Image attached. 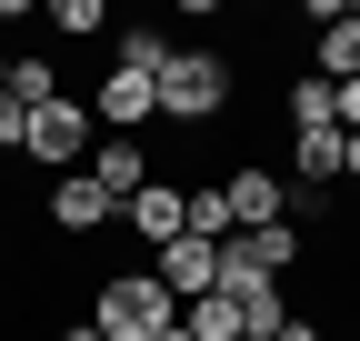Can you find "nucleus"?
I'll list each match as a JSON object with an SVG mask.
<instances>
[{
	"mask_svg": "<svg viewBox=\"0 0 360 341\" xmlns=\"http://www.w3.org/2000/svg\"><path fill=\"white\" fill-rule=\"evenodd\" d=\"M231 231H240V221H231V191H191V241H210V251H220Z\"/></svg>",
	"mask_w": 360,
	"mask_h": 341,
	"instance_id": "obj_13",
	"label": "nucleus"
},
{
	"mask_svg": "<svg viewBox=\"0 0 360 341\" xmlns=\"http://www.w3.org/2000/svg\"><path fill=\"white\" fill-rule=\"evenodd\" d=\"M11 101H20V111H40V101H60V70L40 61V51H20V61H11Z\"/></svg>",
	"mask_w": 360,
	"mask_h": 341,
	"instance_id": "obj_12",
	"label": "nucleus"
},
{
	"mask_svg": "<svg viewBox=\"0 0 360 341\" xmlns=\"http://www.w3.org/2000/svg\"><path fill=\"white\" fill-rule=\"evenodd\" d=\"M160 341H191V331H180V321H170V331H160Z\"/></svg>",
	"mask_w": 360,
	"mask_h": 341,
	"instance_id": "obj_20",
	"label": "nucleus"
},
{
	"mask_svg": "<svg viewBox=\"0 0 360 341\" xmlns=\"http://www.w3.org/2000/svg\"><path fill=\"white\" fill-rule=\"evenodd\" d=\"M170 321H180V302L160 291V271H110L101 281V311H90L101 341H160Z\"/></svg>",
	"mask_w": 360,
	"mask_h": 341,
	"instance_id": "obj_2",
	"label": "nucleus"
},
{
	"mask_svg": "<svg viewBox=\"0 0 360 341\" xmlns=\"http://www.w3.org/2000/svg\"><path fill=\"white\" fill-rule=\"evenodd\" d=\"M290 131H340V91H330L321 70H300V80H290Z\"/></svg>",
	"mask_w": 360,
	"mask_h": 341,
	"instance_id": "obj_11",
	"label": "nucleus"
},
{
	"mask_svg": "<svg viewBox=\"0 0 360 341\" xmlns=\"http://www.w3.org/2000/svg\"><path fill=\"white\" fill-rule=\"evenodd\" d=\"M101 221H110L101 181H90V170H60L51 181V231H101Z\"/></svg>",
	"mask_w": 360,
	"mask_h": 341,
	"instance_id": "obj_8",
	"label": "nucleus"
},
{
	"mask_svg": "<svg viewBox=\"0 0 360 341\" xmlns=\"http://www.w3.org/2000/svg\"><path fill=\"white\" fill-rule=\"evenodd\" d=\"M120 211H130V231H141L150 251H170L180 231H191V191H180V181H150L141 201H120Z\"/></svg>",
	"mask_w": 360,
	"mask_h": 341,
	"instance_id": "obj_6",
	"label": "nucleus"
},
{
	"mask_svg": "<svg viewBox=\"0 0 360 341\" xmlns=\"http://www.w3.org/2000/svg\"><path fill=\"white\" fill-rule=\"evenodd\" d=\"M290 170H300V191H330L340 181V131H290Z\"/></svg>",
	"mask_w": 360,
	"mask_h": 341,
	"instance_id": "obj_10",
	"label": "nucleus"
},
{
	"mask_svg": "<svg viewBox=\"0 0 360 341\" xmlns=\"http://www.w3.org/2000/svg\"><path fill=\"white\" fill-rule=\"evenodd\" d=\"M20 151H30V161H51V170H70V161L90 151V101H70V91H60V101H40Z\"/></svg>",
	"mask_w": 360,
	"mask_h": 341,
	"instance_id": "obj_3",
	"label": "nucleus"
},
{
	"mask_svg": "<svg viewBox=\"0 0 360 341\" xmlns=\"http://www.w3.org/2000/svg\"><path fill=\"white\" fill-rule=\"evenodd\" d=\"M340 131H360V80H340Z\"/></svg>",
	"mask_w": 360,
	"mask_h": 341,
	"instance_id": "obj_16",
	"label": "nucleus"
},
{
	"mask_svg": "<svg viewBox=\"0 0 360 341\" xmlns=\"http://www.w3.org/2000/svg\"><path fill=\"white\" fill-rule=\"evenodd\" d=\"M0 101H11V61H0Z\"/></svg>",
	"mask_w": 360,
	"mask_h": 341,
	"instance_id": "obj_19",
	"label": "nucleus"
},
{
	"mask_svg": "<svg viewBox=\"0 0 360 341\" xmlns=\"http://www.w3.org/2000/svg\"><path fill=\"white\" fill-rule=\"evenodd\" d=\"M150 271H160V291H170V302H180V311H191V302H210V291H220V251H210V241H191V231H180V241L160 251V261H150Z\"/></svg>",
	"mask_w": 360,
	"mask_h": 341,
	"instance_id": "obj_4",
	"label": "nucleus"
},
{
	"mask_svg": "<svg viewBox=\"0 0 360 341\" xmlns=\"http://www.w3.org/2000/svg\"><path fill=\"white\" fill-rule=\"evenodd\" d=\"M220 191H231V221H240V231H270V221H290V181H281V170H231Z\"/></svg>",
	"mask_w": 360,
	"mask_h": 341,
	"instance_id": "obj_5",
	"label": "nucleus"
},
{
	"mask_svg": "<svg viewBox=\"0 0 360 341\" xmlns=\"http://www.w3.org/2000/svg\"><path fill=\"white\" fill-rule=\"evenodd\" d=\"M220 111H231V61H220V51H170L160 61V120L210 131Z\"/></svg>",
	"mask_w": 360,
	"mask_h": 341,
	"instance_id": "obj_1",
	"label": "nucleus"
},
{
	"mask_svg": "<svg viewBox=\"0 0 360 341\" xmlns=\"http://www.w3.org/2000/svg\"><path fill=\"white\" fill-rule=\"evenodd\" d=\"M51 30H70V40H101V30H110V11H101V0H51Z\"/></svg>",
	"mask_w": 360,
	"mask_h": 341,
	"instance_id": "obj_14",
	"label": "nucleus"
},
{
	"mask_svg": "<svg viewBox=\"0 0 360 341\" xmlns=\"http://www.w3.org/2000/svg\"><path fill=\"white\" fill-rule=\"evenodd\" d=\"M90 181H101V201H110V211H120V201H141V191H150L141 141H101V170H90Z\"/></svg>",
	"mask_w": 360,
	"mask_h": 341,
	"instance_id": "obj_9",
	"label": "nucleus"
},
{
	"mask_svg": "<svg viewBox=\"0 0 360 341\" xmlns=\"http://www.w3.org/2000/svg\"><path fill=\"white\" fill-rule=\"evenodd\" d=\"M340 181H360V131H340Z\"/></svg>",
	"mask_w": 360,
	"mask_h": 341,
	"instance_id": "obj_17",
	"label": "nucleus"
},
{
	"mask_svg": "<svg viewBox=\"0 0 360 341\" xmlns=\"http://www.w3.org/2000/svg\"><path fill=\"white\" fill-rule=\"evenodd\" d=\"M20 141H30V111H20V101H0V151H20Z\"/></svg>",
	"mask_w": 360,
	"mask_h": 341,
	"instance_id": "obj_15",
	"label": "nucleus"
},
{
	"mask_svg": "<svg viewBox=\"0 0 360 341\" xmlns=\"http://www.w3.org/2000/svg\"><path fill=\"white\" fill-rule=\"evenodd\" d=\"M60 341H101V331H90V321H70V331H60Z\"/></svg>",
	"mask_w": 360,
	"mask_h": 341,
	"instance_id": "obj_18",
	"label": "nucleus"
},
{
	"mask_svg": "<svg viewBox=\"0 0 360 341\" xmlns=\"http://www.w3.org/2000/svg\"><path fill=\"white\" fill-rule=\"evenodd\" d=\"M321 80L330 91L360 80V11H340V0H321Z\"/></svg>",
	"mask_w": 360,
	"mask_h": 341,
	"instance_id": "obj_7",
	"label": "nucleus"
}]
</instances>
